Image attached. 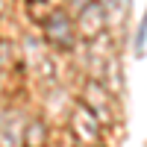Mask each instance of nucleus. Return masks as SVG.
Masks as SVG:
<instances>
[{
  "label": "nucleus",
  "mask_w": 147,
  "mask_h": 147,
  "mask_svg": "<svg viewBox=\"0 0 147 147\" xmlns=\"http://www.w3.org/2000/svg\"><path fill=\"white\" fill-rule=\"evenodd\" d=\"M44 35H47V41H50V47L71 50L74 41H77V24H74L62 9H56V12H50L47 21H44Z\"/></svg>",
  "instance_id": "nucleus-1"
},
{
  "label": "nucleus",
  "mask_w": 147,
  "mask_h": 147,
  "mask_svg": "<svg viewBox=\"0 0 147 147\" xmlns=\"http://www.w3.org/2000/svg\"><path fill=\"white\" fill-rule=\"evenodd\" d=\"M77 32L85 35V38H97L103 30H106V24H109V15H106V9L97 3V0H88L82 9H80V15H77Z\"/></svg>",
  "instance_id": "nucleus-2"
},
{
  "label": "nucleus",
  "mask_w": 147,
  "mask_h": 147,
  "mask_svg": "<svg viewBox=\"0 0 147 147\" xmlns=\"http://www.w3.org/2000/svg\"><path fill=\"white\" fill-rule=\"evenodd\" d=\"M82 103L88 106L100 121H109V118H112V91L103 85V80H91L88 85H85Z\"/></svg>",
  "instance_id": "nucleus-3"
},
{
  "label": "nucleus",
  "mask_w": 147,
  "mask_h": 147,
  "mask_svg": "<svg viewBox=\"0 0 147 147\" xmlns=\"http://www.w3.org/2000/svg\"><path fill=\"white\" fill-rule=\"evenodd\" d=\"M71 121H74V132H77L80 141L94 144L97 138H100V118H97L85 103H80L77 109H74V118Z\"/></svg>",
  "instance_id": "nucleus-4"
},
{
  "label": "nucleus",
  "mask_w": 147,
  "mask_h": 147,
  "mask_svg": "<svg viewBox=\"0 0 147 147\" xmlns=\"http://www.w3.org/2000/svg\"><path fill=\"white\" fill-rule=\"evenodd\" d=\"M97 3L106 9L109 24H121L127 18V12H129V0H97Z\"/></svg>",
  "instance_id": "nucleus-5"
},
{
  "label": "nucleus",
  "mask_w": 147,
  "mask_h": 147,
  "mask_svg": "<svg viewBox=\"0 0 147 147\" xmlns=\"http://www.w3.org/2000/svg\"><path fill=\"white\" fill-rule=\"evenodd\" d=\"M24 144L27 147H41L44 144V124L41 121H30V127L24 129Z\"/></svg>",
  "instance_id": "nucleus-6"
},
{
  "label": "nucleus",
  "mask_w": 147,
  "mask_h": 147,
  "mask_svg": "<svg viewBox=\"0 0 147 147\" xmlns=\"http://www.w3.org/2000/svg\"><path fill=\"white\" fill-rule=\"evenodd\" d=\"M144 41H147V12H144V18H141L138 30H136V56L144 53Z\"/></svg>",
  "instance_id": "nucleus-7"
}]
</instances>
